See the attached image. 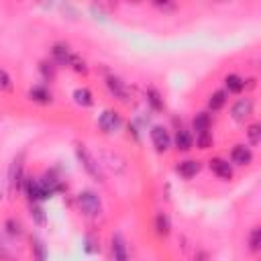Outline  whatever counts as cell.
<instances>
[{
  "mask_svg": "<svg viewBox=\"0 0 261 261\" xmlns=\"http://www.w3.org/2000/svg\"><path fill=\"white\" fill-rule=\"evenodd\" d=\"M212 143H214V139H212V133H210V130L196 133V145H198L200 149H208V147H212Z\"/></svg>",
  "mask_w": 261,
  "mask_h": 261,
  "instance_id": "obj_25",
  "label": "cell"
},
{
  "mask_svg": "<svg viewBox=\"0 0 261 261\" xmlns=\"http://www.w3.org/2000/svg\"><path fill=\"white\" fill-rule=\"evenodd\" d=\"M224 104H226V92H224V90H216V92L210 94V98H208V108H210L212 112L222 110Z\"/></svg>",
  "mask_w": 261,
  "mask_h": 261,
  "instance_id": "obj_18",
  "label": "cell"
},
{
  "mask_svg": "<svg viewBox=\"0 0 261 261\" xmlns=\"http://www.w3.org/2000/svg\"><path fill=\"white\" fill-rule=\"evenodd\" d=\"M155 230H157V234H161V237H167V234H169L171 222H169V216H167L165 212H157V216H155Z\"/></svg>",
  "mask_w": 261,
  "mask_h": 261,
  "instance_id": "obj_19",
  "label": "cell"
},
{
  "mask_svg": "<svg viewBox=\"0 0 261 261\" xmlns=\"http://www.w3.org/2000/svg\"><path fill=\"white\" fill-rule=\"evenodd\" d=\"M22 179H24L22 155H18V159H14L12 165H10V186H12V188H22Z\"/></svg>",
  "mask_w": 261,
  "mask_h": 261,
  "instance_id": "obj_12",
  "label": "cell"
},
{
  "mask_svg": "<svg viewBox=\"0 0 261 261\" xmlns=\"http://www.w3.org/2000/svg\"><path fill=\"white\" fill-rule=\"evenodd\" d=\"M84 251L86 253H98L100 251V243L94 234H86L84 237Z\"/></svg>",
  "mask_w": 261,
  "mask_h": 261,
  "instance_id": "obj_27",
  "label": "cell"
},
{
  "mask_svg": "<svg viewBox=\"0 0 261 261\" xmlns=\"http://www.w3.org/2000/svg\"><path fill=\"white\" fill-rule=\"evenodd\" d=\"M200 161H196V159H186V161H179V165L175 167V171L181 175V177H186V179H190V177H194L198 171H200Z\"/></svg>",
  "mask_w": 261,
  "mask_h": 261,
  "instance_id": "obj_11",
  "label": "cell"
},
{
  "mask_svg": "<svg viewBox=\"0 0 261 261\" xmlns=\"http://www.w3.org/2000/svg\"><path fill=\"white\" fill-rule=\"evenodd\" d=\"M4 228H6V232H8L10 237H20V234H22L20 222H18V220H14V218H8V220L4 222Z\"/></svg>",
  "mask_w": 261,
  "mask_h": 261,
  "instance_id": "obj_28",
  "label": "cell"
},
{
  "mask_svg": "<svg viewBox=\"0 0 261 261\" xmlns=\"http://www.w3.org/2000/svg\"><path fill=\"white\" fill-rule=\"evenodd\" d=\"M98 126L104 130V133H116L120 126H122V118L116 110H104L100 116H98Z\"/></svg>",
  "mask_w": 261,
  "mask_h": 261,
  "instance_id": "obj_4",
  "label": "cell"
},
{
  "mask_svg": "<svg viewBox=\"0 0 261 261\" xmlns=\"http://www.w3.org/2000/svg\"><path fill=\"white\" fill-rule=\"evenodd\" d=\"M0 90L2 92H12V77L8 75L6 69H0Z\"/></svg>",
  "mask_w": 261,
  "mask_h": 261,
  "instance_id": "obj_30",
  "label": "cell"
},
{
  "mask_svg": "<svg viewBox=\"0 0 261 261\" xmlns=\"http://www.w3.org/2000/svg\"><path fill=\"white\" fill-rule=\"evenodd\" d=\"M230 161L234 165H249L253 161V151L247 145H234L230 149Z\"/></svg>",
  "mask_w": 261,
  "mask_h": 261,
  "instance_id": "obj_9",
  "label": "cell"
},
{
  "mask_svg": "<svg viewBox=\"0 0 261 261\" xmlns=\"http://www.w3.org/2000/svg\"><path fill=\"white\" fill-rule=\"evenodd\" d=\"M73 102L84 106V108H88V106L94 104V96H92V92L88 88H75L73 90Z\"/></svg>",
  "mask_w": 261,
  "mask_h": 261,
  "instance_id": "obj_17",
  "label": "cell"
},
{
  "mask_svg": "<svg viewBox=\"0 0 261 261\" xmlns=\"http://www.w3.org/2000/svg\"><path fill=\"white\" fill-rule=\"evenodd\" d=\"M253 106H255L253 98H249V96L239 98V100L230 106V116H232V120H234V122H245V120L253 114Z\"/></svg>",
  "mask_w": 261,
  "mask_h": 261,
  "instance_id": "obj_3",
  "label": "cell"
},
{
  "mask_svg": "<svg viewBox=\"0 0 261 261\" xmlns=\"http://www.w3.org/2000/svg\"><path fill=\"white\" fill-rule=\"evenodd\" d=\"M51 55H53V59H55L57 63H61V65H67V61H69V57H71V51H69V47H67V45H63V43H57V45H53V49H51Z\"/></svg>",
  "mask_w": 261,
  "mask_h": 261,
  "instance_id": "obj_16",
  "label": "cell"
},
{
  "mask_svg": "<svg viewBox=\"0 0 261 261\" xmlns=\"http://www.w3.org/2000/svg\"><path fill=\"white\" fill-rule=\"evenodd\" d=\"M39 69H41V73L47 77V80H53L55 77V65L53 63H47V61H41V65H39Z\"/></svg>",
  "mask_w": 261,
  "mask_h": 261,
  "instance_id": "obj_31",
  "label": "cell"
},
{
  "mask_svg": "<svg viewBox=\"0 0 261 261\" xmlns=\"http://www.w3.org/2000/svg\"><path fill=\"white\" fill-rule=\"evenodd\" d=\"M77 206L88 218H98L102 214V200L92 190H84L77 194Z\"/></svg>",
  "mask_w": 261,
  "mask_h": 261,
  "instance_id": "obj_2",
  "label": "cell"
},
{
  "mask_svg": "<svg viewBox=\"0 0 261 261\" xmlns=\"http://www.w3.org/2000/svg\"><path fill=\"white\" fill-rule=\"evenodd\" d=\"M224 92H230V94H241L243 90H245V80L241 77V75H237V73H228L226 77H224Z\"/></svg>",
  "mask_w": 261,
  "mask_h": 261,
  "instance_id": "obj_15",
  "label": "cell"
},
{
  "mask_svg": "<svg viewBox=\"0 0 261 261\" xmlns=\"http://www.w3.org/2000/svg\"><path fill=\"white\" fill-rule=\"evenodd\" d=\"M173 145H175L177 151H190L192 145H194V137H192V133L186 130V128H179V130L175 133V137H173Z\"/></svg>",
  "mask_w": 261,
  "mask_h": 261,
  "instance_id": "obj_10",
  "label": "cell"
},
{
  "mask_svg": "<svg viewBox=\"0 0 261 261\" xmlns=\"http://www.w3.org/2000/svg\"><path fill=\"white\" fill-rule=\"evenodd\" d=\"M247 137H249L251 145H259V141H261V126L259 124H251L247 128Z\"/></svg>",
  "mask_w": 261,
  "mask_h": 261,
  "instance_id": "obj_29",
  "label": "cell"
},
{
  "mask_svg": "<svg viewBox=\"0 0 261 261\" xmlns=\"http://www.w3.org/2000/svg\"><path fill=\"white\" fill-rule=\"evenodd\" d=\"M155 6L161 10H173L175 8V4H171V2H155Z\"/></svg>",
  "mask_w": 261,
  "mask_h": 261,
  "instance_id": "obj_32",
  "label": "cell"
},
{
  "mask_svg": "<svg viewBox=\"0 0 261 261\" xmlns=\"http://www.w3.org/2000/svg\"><path fill=\"white\" fill-rule=\"evenodd\" d=\"M29 98L37 104H51V100H53L49 88H45V86H33L29 90Z\"/></svg>",
  "mask_w": 261,
  "mask_h": 261,
  "instance_id": "obj_13",
  "label": "cell"
},
{
  "mask_svg": "<svg viewBox=\"0 0 261 261\" xmlns=\"http://www.w3.org/2000/svg\"><path fill=\"white\" fill-rule=\"evenodd\" d=\"M112 257L114 261H128V251H126V243L120 234L112 237Z\"/></svg>",
  "mask_w": 261,
  "mask_h": 261,
  "instance_id": "obj_14",
  "label": "cell"
},
{
  "mask_svg": "<svg viewBox=\"0 0 261 261\" xmlns=\"http://www.w3.org/2000/svg\"><path fill=\"white\" fill-rule=\"evenodd\" d=\"M75 157H77V161L82 163V167L86 169V173H88L90 177H94L96 181H104L102 165L98 163V159L90 153V149H88L84 143H77V145H75Z\"/></svg>",
  "mask_w": 261,
  "mask_h": 261,
  "instance_id": "obj_1",
  "label": "cell"
},
{
  "mask_svg": "<svg viewBox=\"0 0 261 261\" xmlns=\"http://www.w3.org/2000/svg\"><path fill=\"white\" fill-rule=\"evenodd\" d=\"M208 167H210V171H212L216 177H220V179H230V177H232V163H228V161L222 159V157H212V159L208 161Z\"/></svg>",
  "mask_w": 261,
  "mask_h": 261,
  "instance_id": "obj_6",
  "label": "cell"
},
{
  "mask_svg": "<svg viewBox=\"0 0 261 261\" xmlns=\"http://www.w3.org/2000/svg\"><path fill=\"white\" fill-rule=\"evenodd\" d=\"M22 190H24L27 198H29L33 204L39 202V200H43V188H41V181H39L37 177L24 175V179H22Z\"/></svg>",
  "mask_w": 261,
  "mask_h": 261,
  "instance_id": "obj_7",
  "label": "cell"
},
{
  "mask_svg": "<svg viewBox=\"0 0 261 261\" xmlns=\"http://www.w3.org/2000/svg\"><path fill=\"white\" fill-rule=\"evenodd\" d=\"M147 102H149V106H151L153 110H157V112L165 108V102H163L159 90H155V88H147Z\"/></svg>",
  "mask_w": 261,
  "mask_h": 261,
  "instance_id": "obj_21",
  "label": "cell"
},
{
  "mask_svg": "<svg viewBox=\"0 0 261 261\" xmlns=\"http://www.w3.org/2000/svg\"><path fill=\"white\" fill-rule=\"evenodd\" d=\"M31 243H33V255H35V261H47V247H45V243H43L39 237H33Z\"/></svg>",
  "mask_w": 261,
  "mask_h": 261,
  "instance_id": "obj_22",
  "label": "cell"
},
{
  "mask_svg": "<svg viewBox=\"0 0 261 261\" xmlns=\"http://www.w3.org/2000/svg\"><path fill=\"white\" fill-rule=\"evenodd\" d=\"M151 143H153V147L159 151V153H163V151H167L169 149V145H171V137H169V133H167V128L165 126H161V124H155V126H151Z\"/></svg>",
  "mask_w": 261,
  "mask_h": 261,
  "instance_id": "obj_5",
  "label": "cell"
},
{
  "mask_svg": "<svg viewBox=\"0 0 261 261\" xmlns=\"http://www.w3.org/2000/svg\"><path fill=\"white\" fill-rule=\"evenodd\" d=\"M67 65L73 69V71H77V73H88V65H86V61L80 57V55H75V53H71V57H69V61H67Z\"/></svg>",
  "mask_w": 261,
  "mask_h": 261,
  "instance_id": "obj_24",
  "label": "cell"
},
{
  "mask_svg": "<svg viewBox=\"0 0 261 261\" xmlns=\"http://www.w3.org/2000/svg\"><path fill=\"white\" fill-rule=\"evenodd\" d=\"M192 124H194V130H196V133H202V130H210L212 118H210V114H208V112H198V114L194 116Z\"/></svg>",
  "mask_w": 261,
  "mask_h": 261,
  "instance_id": "obj_20",
  "label": "cell"
},
{
  "mask_svg": "<svg viewBox=\"0 0 261 261\" xmlns=\"http://www.w3.org/2000/svg\"><path fill=\"white\" fill-rule=\"evenodd\" d=\"M31 218L39 224V226H43L45 222H47V216H45V210L41 208V206H37V204H31Z\"/></svg>",
  "mask_w": 261,
  "mask_h": 261,
  "instance_id": "obj_26",
  "label": "cell"
},
{
  "mask_svg": "<svg viewBox=\"0 0 261 261\" xmlns=\"http://www.w3.org/2000/svg\"><path fill=\"white\" fill-rule=\"evenodd\" d=\"M106 88H108V92H110L114 98H118L120 102H128V92H126V86H124V82H122L120 77L108 75V77H106Z\"/></svg>",
  "mask_w": 261,
  "mask_h": 261,
  "instance_id": "obj_8",
  "label": "cell"
},
{
  "mask_svg": "<svg viewBox=\"0 0 261 261\" xmlns=\"http://www.w3.org/2000/svg\"><path fill=\"white\" fill-rule=\"evenodd\" d=\"M247 245H249V249H251L253 253L259 251V247H261V230H259V226H253V228H251L249 239H247Z\"/></svg>",
  "mask_w": 261,
  "mask_h": 261,
  "instance_id": "obj_23",
  "label": "cell"
}]
</instances>
